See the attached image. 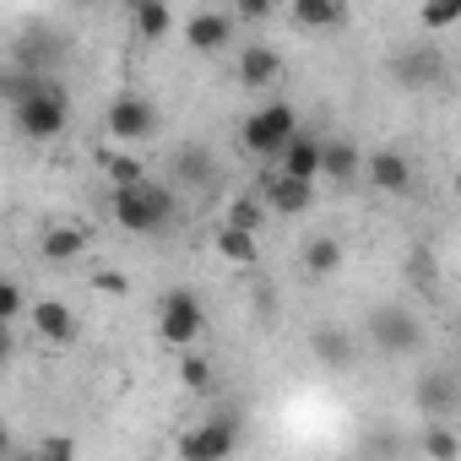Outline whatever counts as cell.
<instances>
[{"label": "cell", "instance_id": "6da1fadb", "mask_svg": "<svg viewBox=\"0 0 461 461\" xmlns=\"http://www.w3.org/2000/svg\"><path fill=\"white\" fill-rule=\"evenodd\" d=\"M109 212H114V222L125 228V234L158 240V234H168V228L179 222V195H174L168 185H158V179L141 174V179L109 190Z\"/></svg>", "mask_w": 461, "mask_h": 461}, {"label": "cell", "instance_id": "7a4b0ae2", "mask_svg": "<svg viewBox=\"0 0 461 461\" xmlns=\"http://www.w3.org/2000/svg\"><path fill=\"white\" fill-rule=\"evenodd\" d=\"M6 114H12V125H17L23 141H55V136H66V125H71V93H66L55 77H33L28 93H23Z\"/></svg>", "mask_w": 461, "mask_h": 461}, {"label": "cell", "instance_id": "3957f363", "mask_svg": "<svg viewBox=\"0 0 461 461\" xmlns=\"http://www.w3.org/2000/svg\"><path fill=\"white\" fill-rule=\"evenodd\" d=\"M364 337H369L375 353H385V358H412V353H423V321H418V310H407V304H375V310L364 315Z\"/></svg>", "mask_w": 461, "mask_h": 461}, {"label": "cell", "instance_id": "277c9868", "mask_svg": "<svg viewBox=\"0 0 461 461\" xmlns=\"http://www.w3.org/2000/svg\"><path fill=\"white\" fill-rule=\"evenodd\" d=\"M152 326H158V342H168V348H195L201 337H206V304L190 294V288H168L163 299H158V315H152Z\"/></svg>", "mask_w": 461, "mask_h": 461}, {"label": "cell", "instance_id": "5b68a950", "mask_svg": "<svg viewBox=\"0 0 461 461\" xmlns=\"http://www.w3.org/2000/svg\"><path fill=\"white\" fill-rule=\"evenodd\" d=\"M299 131V109L288 104V98H272V104H261L256 114H245V125H240V147L250 152V158H277L283 152V141Z\"/></svg>", "mask_w": 461, "mask_h": 461}, {"label": "cell", "instance_id": "8992f818", "mask_svg": "<svg viewBox=\"0 0 461 461\" xmlns=\"http://www.w3.org/2000/svg\"><path fill=\"white\" fill-rule=\"evenodd\" d=\"M104 131L125 147H141L158 136V104L147 93H114L109 109H104Z\"/></svg>", "mask_w": 461, "mask_h": 461}, {"label": "cell", "instance_id": "52a82bcc", "mask_svg": "<svg viewBox=\"0 0 461 461\" xmlns=\"http://www.w3.org/2000/svg\"><path fill=\"white\" fill-rule=\"evenodd\" d=\"M391 82L407 87V93H429V87L445 82V55L434 44H407V50L391 55Z\"/></svg>", "mask_w": 461, "mask_h": 461}, {"label": "cell", "instance_id": "ba28073f", "mask_svg": "<svg viewBox=\"0 0 461 461\" xmlns=\"http://www.w3.org/2000/svg\"><path fill=\"white\" fill-rule=\"evenodd\" d=\"M23 315H28V331H33L44 348H71V342L82 337V321H77V310H71L66 299H39V304H28Z\"/></svg>", "mask_w": 461, "mask_h": 461}, {"label": "cell", "instance_id": "9c48e42d", "mask_svg": "<svg viewBox=\"0 0 461 461\" xmlns=\"http://www.w3.org/2000/svg\"><path fill=\"white\" fill-rule=\"evenodd\" d=\"M240 450V429L228 418H201L190 434H179V456L185 461H222Z\"/></svg>", "mask_w": 461, "mask_h": 461}, {"label": "cell", "instance_id": "30bf717a", "mask_svg": "<svg viewBox=\"0 0 461 461\" xmlns=\"http://www.w3.org/2000/svg\"><path fill=\"white\" fill-rule=\"evenodd\" d=\"M358 179H369L380 195H407L412 190V158L402 147H375V152H364Z\"/></svg>", "mask_w": 461, "mask_h": 461}, {"label": "cell", "instance_id": "8fae6325", "mask_svg": "<svg viewBox=\"0 0 461 461\" xmlns=\"http://www.w3.org/2000/svg\"><path fill=\"white\" fill-rule=\"evenodd\" d=\"M179 33H185V44H190L195 55H222L228 44H234L240 23L228 17V12H195V17L179 23Z\"/></svg>", "mask_w": 461, "mask_h": 461}, {"label": "cell", "instance_id": "7c38bea8", "mask_svg": "<svg viewBox=\"0 0 461 461\" xmlns=\"http://www.w3.org/2000/svg\"><path fill=\"white\" fill-rule=\"evenodd\" d=\"M310 353H315V364H321V369H331V375H348V369H353V358H358L353 331H348V326H337V321H321V326L310 331Z\"/></svg>", "mask_w": 461, "mask_h": 461}, {"label": "cell", "instance_id": "4fadbf2b", "mask_svg": "<svg viewBox=\"0 0 461 461\" xmlns=\"http://www.w3.org/2000/svg\"><path fill=\"white\" fill-rule=\"evenodd\" d=\"M261 201H267V212H277V217H304V212L315 206V179H294V174L277 168V174L267 179Z\"/></svg>", "mask_w": 461, "mask_h": 461}, {"label": "cell", "instance_id": "5bb4252c", "mask_svg": "<svg viewBox=\"0 0 461 461\" xmlns=\"http://www.w3.org/2000/svg\"><path fill=\"white\" fill-rule=\"evenodd\" d=\"M60 60H66V39H60V33H50L44 23H33V28L17 39V66L55 77V66H60Z\"/></svg>", "mask_w": 461, "mask_h": 461}, {"label": "cell", "instance_id": "9a60e30c", "mask_svg": "<svg viewBox=\"0 0 461 461\" xmlns=\"http://www.w3.org/2000/svg\"><path fill=\"white\" fill-rule=\"evenodd\" d=\"M412 396H418V412H423V418H450V412H456V402H461V391H456V375H450V369H429V375H418Z\"/></svg>", "mask_w": 461, "mask_h": 461}, {"label": "cell", "instance_id": "2e32d148", "mask_svg": "<svg viewBox=\"0 0 461 461\" xmlns=\"http://www.w3.org/2000/svg\"><path fill=\"white\" fill-rule=\"evenodd\" d=\"M358 163H364V147L348 141V136H331V141H321V174H315V179L353 185V179H358Z\"/></svg>", "mask_w": 461, "mask_h": 461}, {"label": "cell", "instance_id": "e0dca14e", "mask_svg": "<svg viewBox=\"0 0 461 461\" xmlns=\"http://www.w3.org/2000/svg\"><path fill=\"white\" fill-rule=\"evenodd\" d=\"M288 12H294V28H304V33H342L348 28L342 0H288Z\"/></svg>", "mask_w": 461, "mask_h": 461}, {"label": "cell", "instance_id": "ac0fdd59", "mask_svg": "<svg viewBox=\"0 0 461 461\" xmlns=\"http://www.w3.org/2000/svg\"><path fill=\"white\" fill-rule=\"evenodd\" d=\"M82 250H87V228H77V222H50L39 234V256L50 267H71Z\"/></svg>", "mask_w": 461, "mask_h": 461}, {"label": "cell", "instance_id": "d6986e66", "mask_svg": "<svg viewBox=\"0 0 461 461\" xmlns=\"http://www.w3.org/2000/svg\"><path fill=\"white\" fill-rule=\"evenodd\" d=\"M234 77H240V87H272V82L283 77V55H277L272 44H245Z\"/></svg>", "mask_w": 461, "mask_h": 461}, {"label": "cell", "instance_id": "ffe728a7", "mask_svg": "<svg viewBox=\"0 0 461 461\" xmlns=\"http://www.w3.org/2000/svg\"><path fill=\"white\" fill-rule=\"evenodd\" d=\"M277 168L294 174V179H315V174H321V136L294 131V136L283 141V152H277Z\"/></svg>", "mask_w": 461, "mask_h": 461}, {"label": "cell", "instance_id": "44dd1931", "mask_svg": "<svg viewBox=\"0 0 461 461\" xmlns=\"http://www.w3.org/2000/svg\"><path fill=\"white\" fill-rule=\"evenodd\" d=\"M131 28H136L147 44H163V39L179 28V17H174L168 0H131Z\"/></svg>", "mask_w": 461, "mask_h": 461}, {"label": "cell", "instance_id": "7402d4cb", "mask_svg": "<svg viewBox=\"0 0 461 461\" xmlns=\"http://www.w3.org/2000/svg\"><path fill=\"white\" fill-rule=\"evenodd\" d=\"M174 179L185 190H201V185H217V158L206 147H179L174 152Z\"/></svg>", "mask_w": 461, "mask_h": 461}, {"label": "cell", "instance_id": "603a6c76", "mask_svg": "<svg viewBox=\"0 0 461 461\" xmlns=\"http://www.w3.org/2000/svg\"><path fill=\"white\" fill-rule=\"evenodd\" d=\"M212 245H217V256H222L228 267H256V256H261L256 234H250V228H234V222H222Z\"/></svg>", "mask_w": 461, "mask_h": 461}, {"label": "cell", "instance_id": "cb8c5ba5", "mask_svg": "<svg viewBox=\"0 0 461 461\" xmlns=\"http://www.w3.org/2000/svg\"><path fill=\"white\" fill-rule=\"evenodd\" d=\"M304 272L310 277H337L342 272V240H331V234L304 240Z\"/></svg>", "mask_w": 461, "mask_h": 461}, {"label": "cell", "instance_id": "d4e9b609", "mask_svg": "<svg viewBox=\"0 0 461 461\" xmlns=\"http://www.w3.org/2000/svg\"><path fill=\"white\" fill-rule=\"evenodd\" d=\"M423 456H434V461H456V456H461V439L445 429V418H429V429H423Z\"/></svg>", "mask_w": 461, "mask_h": 461}, {"label": "cell", "instance_id": "484cf974", "mask_svg": "<svg viewBox=\"0 0 461 461\" xmlns=\"http://www.w3.org/2000/svg\"><path fill=\"white\" fill-rule=\"evenodd\" d=\"M33 77H44V71H28V66H17V60H12V66H0V109H12V104L28 93Z\"/></svg>", "mask_w": 461, "mask_h": 461}, {"label": "cell", "instance_id": "4316f807", "mask_svg": "<svg viewBox=\"0 0 461 461\" xmlns=\"http://www.w3.org/2000/svg\"><path fill=\"white\" fill-rule=\"evenodd\" d=\"M147 168H141V158H131V152H109L104 158V179H109V190L114 185H131V179H141Z\"/></svg>", "mask_w": 461, "mask_h": 461}, {"label": "cell", "instance_id": "83f0119b", "mask_svg": "<svg viewBox=\"0 0 461 461\" xmlns=\"http://www.w3.org/2000/svg\"><path fill=\"white\" fill-rule=\"evenodd\" d=\"M23 310H28V294H23V283H17V277H0V326H12Z\"/></svg>", "mask_w": 461, "mask_h": 461}, {"label": "cell", "instance_id": "f1b7e54d", "mask_svg": "<svg viewBox=\"0 0 461 461\" xmlns=\"http://www.w3.org/2000/svg\"><path fill=\"white\" fill-rule=\"evenodd\" d=\"M179 380H185L190 391H206V385H212V358H201V353L185 348V358H179Z\"/></svg>", "mask_w": 461, "mask_h": 461}, {"label": "cell", "instance_id": "f546056e", "mask_svg": "<svg viewBox=\"0 0 461 461\" xmlns=\"http://www.w3.org/2000/svg\"><path fill=\"white\" fill-rule=\"evenodd\" d=\"M261 195H245V201H234V206H228V222H234V228H250V234H256V228H261Z\"/></svg>", "mask_w": 461, "mask_h": 461}, {"label": "cell", "instance_id": "4dcf8cb0", "mask_svg": "<svg viewBox=\"0 0 461 461\" xmlns=\"http://www.w3.org/2000/svg\"><path fill=\"white\" fill-rule=\"evenodd\" d=\"M461 17V0H423V28H450Z\"/></svg>", "mask_w": 461, "mask_h": 461}, {"label": "cell", "instance_id": "1f68e13d", "mask_svg": "<svg viewBox=\"0 0 461 461\" xmlns=\"http://www.w3.org/2000/svg\"><path fill=\"white\" fill-rule=\"evenodd\" d=\"M272 6H277V0H234V12H228V17L245 23V28H256V23H267V17H272Z\"/></svg>", "mask_w": 461, "mask_h": 461}, {"label": "cell", "instance_id": "d6a6232c", "mask_svg": "<svg viewBox=\"0 0 461 461\" xmlns=\"http://www.w3.org/2000/svg\"><path fill=\"white\" fill-rule=\"evenodd\" d=\"M39 456H77V439L55 434V439H44V445H39Z\"/></svg>", "mask_w": 461, "mask_h": 461}, {"label": "cell", "instance_id": "836d02e7", "mask_svg": "<svg viewBox=\"0 0 461 461\" xmlns=\"http://www.w3.org/2000/svg\"><path fill=\"white\" fill-rule=\"evenodd\" d=\"M98 288H104V294H125V277H120V272H104Z\"/></svg>", "mask_w": 461, "mask_h": 461}, {"label": "cell", "instance_id": "e575fe53", "mask_svg": "<svg viewBox=\"0 0 461 461\" xmlns=\"http://www.w3.org/2000/svg\"><path fill=\"white\" fill-rule=\"evenodd\" d=\"M6 353H12V326H0V364H6Z\"/></svg>", "mask_w": 461, "mask_h": 461}, {"label": "cell", "instance_id": "d590c367", "mask_svg": "<svg viewBox=\"0 0 461 461\" xmlns=\"http://www.w3.org/2000/svg\"><path fill=\"white\" fill-rule=\"evenodd\" d=\"M6 450H12V434H6V429H0V456H6Z\"/></svg>", "mask_w": 461, "mask_h": 461}]
</instances>
